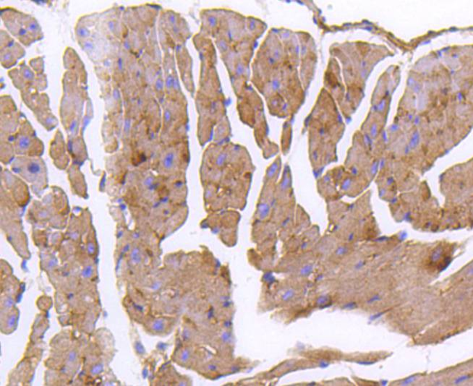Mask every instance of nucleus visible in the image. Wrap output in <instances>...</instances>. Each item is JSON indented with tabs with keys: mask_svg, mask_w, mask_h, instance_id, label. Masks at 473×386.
I'll return each mask as SVG.
<instances>
[{
	"mask_svg": "<svg viewBox=\"0 0 473 386\" xmlns=\"http://www.w3.org/2000/svg\"><path fill=\"white\" fill-rule=\"evenodd\" d=\"M1 17L10 33L26 47L44 37L40 24L30 15L6 8L1 10Z\"/></svg>",
	"mask_w": 473,
	"mask_h": 386,
	"instance_id": "nucleus-1",
	"label": "nucleus"
},
{
	"mask_svg": "<svg viewBox=\"0 0 473 386\" xmlns=\"http://www.w3.org/2000/svg\"><path fill=\"white\" fill-rule=\"evenodd\" d=\"M163 108L162 139L165 145L186 141L188 125L187 105L166 99Z\"/></svg>",
	"mask_w": 473,
	"mask_h": 386,
	"instance_id": "nucleus-2",
	"label": "nucleus"
},
{
	"mask_svg": "<svg viewBox=\"0 0 473 386\" xmlns=\"http://www.w3.org/2000/svg\"><path fill=\"white\" fill-rule=\"evenodd\" d=\"M11 170L27 183L37 197H42L49 185L46 164L41 157H17Z\"/></svg>",
	"mask_w": 473,
	"mask_h": 386,
	"instance_id": "nucleus-3",
	"label": "nucleus"
},
{
	"mask_svg": "<svg viewBox=\"0 0 473 386\" xmlns=\"http://www.w3.org/2000/svg\"><path fill=\"white\" fill-rule=\"evenodd\" d=\"M190 160L187 141L167 144L160 153L156 169L160 176L180 178Z\"/></svg>",
	"mask_w": 473,
	"mask_h": 386,
	"instance_id": "nucleus-4",
	"label": "nucleus"
},
{
	"mask_svg": "<svg viewBox=\"0 0 473 386\" xmlns=\"http://www.w3.org/2000/svg\"><path fill=\"white\" fill-rule=\"evenodd\" d=\"M13 145L18 157H41L44 153V144L37 137L36 132L26 118H22L15 133L8 140Z\"/></svg>",
	"mask_w": 473,
	"mask_h": 386,
	"instance_id": "nucleus-5",
	"label": "nucleus"
},
{
	"mask_svg": "<svg viewBox=\"0 0 473 386\" xmlns=\"http://www.w3.org/2000/svg\"><path fill=\"white\" fill-rule=\"evenodd\" d=\"M164 68L166 99L187 105L185 95L181 89L179 76L176 68L175 56L173 54H166Z\"/></svg>",
	"mask_w": 473,
	"mask_h": 386,
	"instance_id": "nucleus-6",
	"label": "nucleus"
},
{
	"mask_svg": "<svg viewBox=\"0 0 473 386\" xmlns=\"http://www.w3.org/2000/svg\"><path fill=\"white\" fill-rule=\"evenodd\" d=\"M162 18L164 30L171 36L176 45H185L192 33L185 19L173 10H166Z\"/></svg>",
	"mask_w": 473,
	"mask_h": 386,
	"instance_id": "nucleus-7",
	"label": "nucleus"
},
{
	"mask_svg": "<svg viewBox=\"0 0 473 386\" xmlns=\"http://www.w3.org/2000/svg\"><path fill=\"white\" fill-rule=\"evenodd\" d=\"M2 183L5 184V188L18 206L24 210L31 198L26 182L12 171L5 169L2 171Z\"/></svg>",
	"mask_w": 473,
	"mask_h": 386,
	"instance_id": "nucleus-8",
	"label": "nucleus"
},
{
	"mask_svg": "<svg viewBox=\"0 0 473 386\" xmlns=\"http://www.w3.org/2000/svg\"><path fill=\"white\" fill-rule=\"evenodd\" d=\"M176 57L181 80L187 91L194 95L195 85L193 76V59L185 45H177Z\"/></svg>",
	"mask_w": 473,
	"mask_h": 386,
	"instance_id": "nucleus-9",
	"label": "nucleus"
},
{
	"mask_svg": "<svg viewBox=\"0 0 473 386\" xmlns=\"http://www.w3.org/2000/svg\"><path fill=\"white\" fill-rule=\"evenodd\" d=\"M25 49L14 41L6 32H1V63L5 68H10L25 56Z\"/></svg>",
	"mask_w": 473,
	"mask_h": 386,
	"instance_id": "nucleus-10",
	"label": "nucleus"
},
{
	"mask_svg": "<svg viewBox=\"0 0 473 386\" xmlns=\"http://www.w3.org/2000/svg\"><path fill=\"white\" fill-rule=\"evenodd\" d=\"M67 148L63 134L59 130L51 141L49 154L54 165L61 170L66 169L70 163Z\"/></svg>",
	"mask_w": 473,
	"mask_h": 386,
	"instance_id": "nucleus-11",
	"label": "nucleus"
},
{
	"mask_svg": "<svg viewBox=\"0 0 473 386\" xmlns=\"http://www.w3.org/2000/svg\"><path fill=\"white\" fill-rule=\"evenodd\" d=\"M8 74L14 86L19 90L24 91L33 88L36 75L24 62L19 65V68L10 70Z\"/></svg>",
	"mask_w": 473,
	"mask_h": 386,
	"instance_id": "nucleus-12",
	"label": "nucleus"
},
{
	"mask_svg": "<svg viewBox=\"0 0 473 386\" xmlns=\"http://www.w3.org/2000/svg\"><path fill=\"white\" fill-rule=\"evenodd\" d=\"M79 167L73 164L68 169V177L73 192L82 198L86 199L87 187L84 177L79 171Z\"/></svg>",
	"mask_w": 473,
	"mask_h": 386,
	"instance_id": "nucleus-13",
	"label": "nucleus"
},
{
	"mask_svg": "<svg viewBox=\"0 0 473 386\" xmlns=\"http://www.w3.org/2000/svg\"><path fill=\"white\" fill-rule=\"evenodd\" d=\"M68 150L74 164L80 166L87 160L86 145L81 137L68 139Z\"/></svg>",
	"mask_w": 473,
	"mask_h": 386,
	"instance_id": "nucleus-14",
	"label": "nucleus"
},
{
	"mask_svg": "<svg viewBox=\"0 0 473 386\" xmlns=\"http://www.w3.org/2000/svg\"><path fill=\"white\" fill-rule=\"evenodd\" d=\"M15 149L11 142L1 141V161L5 164L12 163L15 157Z\"/></svg>",
	"mask_w": 473,
	"mask_h": 386,
	"instance_id": "nucleus-15",
	"label": "nucleus"
},
{
	"mask_svg": "<svg viewBox=\"0 0 473 386\" xmlns=\"http://www.w3.org/2000/svg\"><path fill=\"white\" fill-rule=\"evenodd\" d=\"M30 65L38 75H42L44 72V61L42 57L36 58L31 60Z\"/></svg>",
	"mask_w": 473,
	"mask_h": 386,
	"instance_id": "nucleus-16",
	"label": "nucleus"
},
{
	"mask_svg": "<svg viewBox=\"0 0 473 386\" xmlns=\"http://www.w3.org/2000/svg\"><path fill=\"white\" fill-rule=\"evenodd\" d=\"M75 33H77V36L82 38V40L83 38L84 40V38H87L91 35L90 31L83 25L77 26V29H75Z\"/></svg>",
	"mask_w": 473,
	"mask_h": 386,
	"instance_id": "nucleus-17",
	"label": "nucleus"
}]
</instances>
